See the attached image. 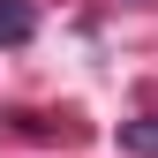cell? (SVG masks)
<instances>
[{"instance_id":"1","label":"cell","mask_w":158,"mask_h":158,"mask_svg":"<svg viewBox=\"0 0 158 158\" xmlns=\"http://www.w3.org/2000/svg\"><path fill=\"white\" fill-rule=\"evenodd\" d=\"M30 30H38L30 0H0V45H30Z\"/></svg>"},{"instance_id":"2","label":"cell","mask_w":158,"mask_h":158,"mask_svg":"<svg viewBox=\"0 0 158 158\" xmlns=\"http://www.w3.org/2000/svg\"><path fill=\"white\" fill-rule=\"evenodd\" d=\"M121 143H128V151H158V121H128Z\"/></svg>"}]
</instances>
